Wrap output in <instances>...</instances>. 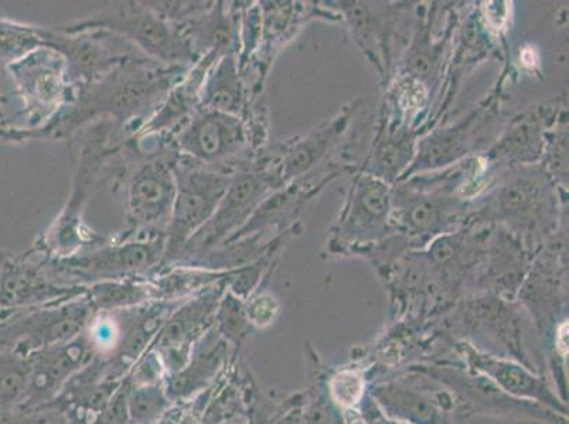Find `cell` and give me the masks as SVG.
Masks as SVG:
<instances>
[{"mask_svg": "<svg viewBox=\"0 0 569 424\" xmlns=\"http://www.w3.org/2000/svg\"><path fill=\"white\" fill-rule=\"evenodd\" d=\"M190 69L164 65L149 57L128 61L100 79L76 85L71 100L44 127L3 125L0 127V139L24 142L72 138L81 129L98 122L116 123L132 139Z\"/></svg>", "mask_w": 569, "mask_h": 424, "instance_id": "1", "label": "cell"}, {"mask_svg": "<svg viewBox=\"0 0 569 424\" xmlns=\"http://www.w3.org/2000/svg\"><path fill=\"white\" fill-rule=\"evenodd\" d=\"M226 292L227 283H217L184 299L169 315L151 345L162 361L167 375L174 374L188 364L194 344L213 327L217 309Z\"/></svg>", "mask_w": 569, "mask_h": 424, "instance_id": "12", "label": "cell"}, {"mask_svg": "<svg viewBox=\"0 0 569 424\" xmlns=\"http://www.w3.org/2000/svg\"><path fill=\"white\" fill-rule=\"evenodd\" d=\"M44 253L32 250L22 255L4 253L0 265V309L26 310L79 297L86 287L60 286L51 282L41 269Z\"/></svg>", "mask_w": 569, "mask_h": 424, "instance_id": "13", "label": "cell"}, {"mask_svg": "<svg viewBox=\"0 0 569 424\" xmlns=\"http://www.w3.org/2000/svg\"><path fill=\"white\" fill-rule=\"evenodd\" d=\"M74 137H80V142H77L76 173L69 201L54 224L33 246L48 256H69L106 242L103 238L86 231L82 212L103 164L131 141L126 129L112 122L94 123L81 129Z\"/></svg>", "mask_w": 569, "mask_h": 424, "instance_id": "2", "label": "cell"}, {"mask_svg": "<svg viewBox=\"0 0 569 424\" xmlns=\"http://www.w3.org/2000/svg\"><path fill=\"white\" fill-rule=\"evenodd\" d=\"M131 385L163 384L167 370L159 355L149 349L141 360L137 362L127 374Z\"/></svg>", "mask_w": 569, "mask_h": 424, "instance_id": "24", "label": "cell"}, {"mask_svg": "<svg viewBox=\"0 0 569 424\" xmlns=\"http://www.w3.org/2000/svg\"><path fill=\"white\" fill-rule=\"evenodd\" d=\"M237 359L234 350L211 327L194 344L188 364L174 374L164 377V387L173 403L193 400L209 390Z\"/></svg>", "mask_w": 569, "mask_h": 424, "instance_id": "15", "label": "cell"}, {"mask_svg": "<svg viewBox=\"0 0 569 424\" xmlns=\"http://www.w3.org/2000/svg\"><path fill=\"white\" fill-rule=\"evenodd\" d=\"M176 195L167 230V248L157 272L178 262L183 248L213 216L232 174L178 153L173 162Z\"/></svg>", "mask_w": 569, "mask_h": 424, "instance_id": "6", "label": "cell"}, {"mask_svg": "<svg viewBox=\"0 0 569 424\" xmlns=\"http://www.w3.org/2000/svg\"><path fill=\"white\" fill-rule=\"evenodd\" d=\"M168 141L182 157L222 172L236 173L247 163L242 154L248 134L241 117L199 108Z\"/></svg>", "mask_w": 569, "mask_h": 424, "instance_id": "9", "label": "cell"}, {"mask_svg": "<svg viewBox=\"0 0 569 424\" xmlns=\"http://www.w3.org/2000/svg\"><path fill=\"white\" fill-rule=\"evenodd\" d=\"M3 256H4V252H0V265H2Z\"/></svg>", "mask_w": 569, "mask_h": 424, "instance_id": "30", "label": "cell"}, {"mask_svg": "<svg viewBox=\"0 0 569 424\" xmlns=\"http://www.w3.org/2000/svg\"><path fill=\"white\" fill-rule=\"evenodd\" d=\"M44 46L36 26L0 18V70H8Z\"/></svg>", "mask_w": 569, "mask_h": 424, "instance_id": "20", "label": "cell"}, {"mask_svg": "<svg viewBox=\"0 0 569 424\" xmlns=\"http://www.w3.org/2000/svg\"><path fill=\"white\" fill-rule=\"evenodd\" d=\"M244 87L237 54L222 55L207 74L200 95V108L241 117Z\"/></svg>", "mask_w": 569, "mask_h": 424, "instance_id": "17", "label": "cell"}, {"mask_svg": "<svg viewBox=\"0 0 569 424\" xmlns=\"http://www.w3.org/2000/svg\"><path fill=\"white\" fill-rule=\"evenodd\" d=\"M30 375V355L0 350V423L24 401Z\"/></svg>", "mask_w": 569, "mask_h": 424, "instance_id": "19", "label": "cell"}, {"mask_svg": "<svg viewBox=\"0 0 569 424\" xmlns=\"http://www.w3.org/2000/svg\"><path fill=\"white\" fill-rule=\"evenodd\" d=\"M129 381L123 377L121 386L116 395L107 403L106 407L94 417L91 424H129L128 416Z\"/></svg>", "mask_w": 569, "mask_h": 424, "instance_id": "25", "label": "cell"}, {"mask_svg": "<svg viewBox=\"0 0 569 424\" xmlns=\"http://www.w3.org/2000/svg\"><path fill=\"white\" fill-rule=\"evenodd\" d=\"M56 29L64 33L108 30L128 40L149 59L164 65L193 67L200 60L179 26L160 14L151 2L112 4L92 17Z\"/></svg>", "mask_w": 569, "mask_h": 424, "instance_id": "5", "label": "cell"}, {"mask_svg": "<svg viewBox=\"0 0 569 424\" xmlns=\"http://www.w3.org/2000/svg\"><path fill=\"white\" fill-rule=\"evenodd\" d=\"M433 216H436V209L429 203L419 204L411 212L413 224L419 226L431 224Z\"/></svg>", "mask_w": 569, "mask_h": 424, "instance_id": "28", "label": "cell"}, {"mask_svg": "<svg viewBox=\"0 0 569 424\" xmlns=\"http://www.w3.org/2000/svg\"><path fill=\"white\" fill-rule=\"evenodd\" d=\"M271 185V175L253 169L248 162L237 169L213 216L198 234L190 238L174 266L229 241L251 219Z\"/></svg>", "mask_w": 569, "mask_h": 424, "instance_id": "11", "label": "cell"}, {"mask_svg": "<svg viewBox=\"0 0 569 424\" xmlns=\"http://www.w3.org/2000/svg\"><path fill=\"white\" fill-rule=\"evenodd\" d=\"M386 201V190L382 189V185L371 184L366 189L363 204L372 215H381L385 212Z\"/></svg>", "mask_w": 569, "mask_h": 424, "instance_id": "27", "label": "cell"}, {"mask_svg": "<svg viewBox=\"0 0 569 424\" xmlns=\"http://www.w3.org/2000/svg\"><path fill=\"white\" fill-rule=\"evenodd\" d=\"M92 360L84 333L30 354V375L22 411L54 402L72 376ZM18 408V411H19Z\"/></svg>", "mask_w": 569, "mask_h": 424, "instance_id": "14", "label": "cell"}, {"mask_svg": "<svg viewBox=\"0 0 569 424\" xmlns=\"http://www.w3.org/2000/svg\"><path fill=\"white\" fill-rule=\"evenodd\" d=\"M0 424H71L69 413L63 407L49 403L36 408H19Z\"/></svg>", "mask_w": 569, "mask_h": 424, "instance_id": "23", "label": "cell"}, {"mask_svg": "<svg viewBox=\"0 0 569 424\" xmlns=\"http://www.w3.org/2000/svg\"><path fill=\"white\" fill-rule=\"evenodd\" d=\"M157 142L129 141L137 162L129 170L126 189L128 229L121 240L164 236L172 215L176 181L173 162L178 152L168 139L147 138Z\"/></svg>", "mask_w": 569, "mask_h": 424, "instance_id": "3", "label": "cell"}, {"mask_svg": "<svg viewBox=\"0 0 569 424\" xmlns=\"http://www.w3.org/2000/svg\"><path fill=\"white\" fill-rule=\"evenodd\" d=\"M94 314L84 294L18 310L0 323V350L30 355L46 346L66 343L82 333Z\"/></svg>", "mask_w": 569, "mask_h": 424, "instance_id": "7", "label": "cell"}, {"mask_svg": "<svg viewBox=\"0 0 569 424\" xmlns=\"http://www.w3.org/2000/svg\"><path fill=\"white\" fill-rule=\"evenodd\" d=\"M84 297L94 313L118 312L159 300L151 277H126L90 284Z\"/></svg>", "mask_w": 569, "mask_h": 424, "instance_id": "18", "label": "cell"}, {"mask_svg": "<svg viewBox=\"0 0 569 424\" xmlns=\"http://www.w3.org/2000/svg\"><path fill=\"white\" fill-rule=\"evenodd\" d=\"M219 53H209L186 72L182 80L170 90L163 102L160 103L153 115L143 123L132 139L159 138L170 139L180 128L189 121L190 117L200 108V95L207 74L217 60Z\"/></svg>", "mask_w": 569, "mask_h": 424, "instance_id": "16", "label": "cell"}, {"mask_svg": "<svg viewBox=\"0 0 569 424\" xmlns=\"http://www.w3.org/2000/svg\"><path fill=\"white\" fill-rule=\"evenodd\" d=\"M23 101L24 129H38L50 122L71 100L74 85L67 79L63 57L41 48L7 70Z\"/></svg>", "mask_w": 569, "mask_h": 424, "instance_id": "10", "label": "cell"}, {"mask_svg": "<svg viewBox=\"0 0 569 424\" xmlns=\"http://www.w3.org/2000/svg\"><path fill=\"white\" fill-rule=\"evenodd\" d=\"M277 310V302L269 294H260V296L246 300V313L251 327H266L271 324Z\"/></svg>", "mask_w": 569, "mask_h": 424, "instance_id": "26", "label": "cell"}, {"mask_svg": "<svg viewBox=\"0 0 569 424\" xmlns=\"http://www.w3.org/2000/svg\"><path fill=\"white\" fill-rule=\"evenodd\" d=\"M8 97L7 95H2L0 94V108H2L4 105V103H8ZM0 118L3 119V112L2 110H0Z\"/></svg>", "mask_w": 569, "mask_h": 424, "instance_id": "29", "label": "cell"}, {"mask_svg": "<svg viewBox=\"0 0 569 424\" xmlns=\"http://www.w3.org/2000/svg\"><path fill=\"white\" fill-rule=\"evenodd\" d=\"M36 30L44 48L63 57L67 79L74 87L100 79L128 61L147 57L128 40L108 30L64 33L40 26H36Z\"/></svg>", "mask_w": 569, "mask_h": 424, "instance_id": "8", "label": "cell"}, {"mask_svg": "<svg viewBox=\"0 0 569 424\" xmlns=\"http://www.w3.org/2000/svg\"><path fill=\"white\" fill-rule=\"evenodd\" d=\"M127 403L129 424H157L173 405L164 382L152 385H131L129 382Z\"/></svg>", "mask_w": 569, "mask_h": 424, "instance_id": "21", "label": "cell"}, {"mask_svg": "<svg viewBox=\"0 0 569 424\" xmlns=\"http://www.w3.org/2000/svg\"><path fill=\"white\" fill-rule=\"evenodd\" d=\"M214 329L220 337L231 345L238 359L241 346L251 330L246 313V300L238 299L227 291L217 309Z\"/></svg>", "mask_w": 569, "mask_h": 424, "instance_id": "22", "label": "cell"}, {"mask_svg": "<svg viewBox=\"0 0 569 424\" xmlns=\"http://www.w3.org/2000/svg\"><path fill=\"white\" fill-rule=\"evenodd\" d=\"M167 238L102 242L69 256L41 258V269L60 286L87 287L90 284L126 277H151L163 261Z\"/></svg>", "mask_w": 569, "mask_h": 424, "instance_id": "4", "label": "cell"}]
</instances>
